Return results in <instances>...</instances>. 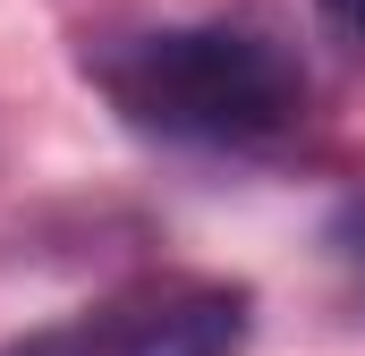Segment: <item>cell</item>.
I'll use <instances>...</instances> for the list:
<instances>
[{
	"instance_id": "3",
	"label": "cell",
	"mask_w": 365,
	"mask_h": 356,
	"mask_svg": "<svg viewBox=\"0 0 365 356\" xmlns=\"http://www.w3.org/2000/svg\"><path fill=\"white\" fill-rule=\"evenodd\" d=\"M323 17H331V34L365 43V0H323Z\"/></svg>"
},
{
	"instance_id": "1",
	"label": "cell",
	"mask_w": 365,
	"mask_h": 356,
	"mask_svg": "<svg viewBox=\"0 0 365 356\" xmlns=\"http://www.w3.org/2000/svg\"><path fill=\"white\" fill-rule=\"evenodd\" d=\"M86 77L102 102L170 145H221V153H255L280 145L306 119V60L297 43L255 26V17H195V26H145V34H110L86 51Z\"/></svg>"
},
{
	"instance_id": "2",
	"label": "cell",
	"mask_w": 365,
	"mask_h": 356,
	"mask_svg": "<svg viewBox=\"0 0 365 356\" xmlns=\"http://www.w3.org/2000/svg\"><path fill=\"white\" fill-rule=\"evenodd\" d=\"M247 348V288L230 280H153L77 323H51L9 356H238Z\"/></svg>"
}]
</instances>
